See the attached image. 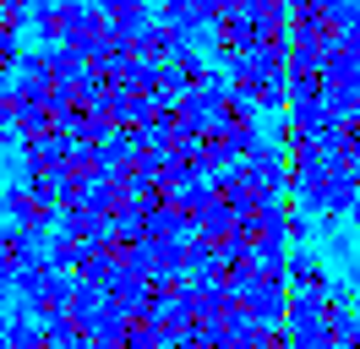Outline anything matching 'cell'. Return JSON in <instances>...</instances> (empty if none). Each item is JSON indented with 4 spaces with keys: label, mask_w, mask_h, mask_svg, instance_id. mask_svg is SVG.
Returning <instances> with one entry per match:
<instances>
[{
    "label": "cell",
    "mask_w": 360,
    "mask_h": 349,
    "mask_svg": "<svg viewBox=\"0 0 360 349\" xmlns=\"http://www.w3.org/2000/svg\"><path fill=\"white\" fill-rule=\"evenodd\" d=\"M300 196H306V213L311 218H344L355 208V170H316L311 180H300Z\"/></svg>",
    "instance_id": "obj_1"
},
{
    "label": "cell",
    "mask_w": 360,
    "mask_h": 349,
    "mask_svg": "<svg viewBox=\"0 0 360 349\" xmlns=\"http://www.w3.org/2000/svg\"><path fill=\"white\" fill-rule=\"evenodd\" d=\"M240 295V311H246L251 322H262V327H284V300H290V289L284 284H262V279H251L235 289Z\"/></svg>",
    "instance_id": "obj_2"
},
{
    "label": "cell",
    "mask_w": 360,
    "mask_h": 349,
    "mask_svg": "<svg viewBox=\"0 0 360 349\" xmlns=\"http://www.w3.org/2000/svg\"><path fill=\"white\" fill-rule=\"evenodd\" d=\"M0 202H6V213H11V224H17V229L44 235L49 224H55V208H49L39 191H27L22 180H17V186H6V196H0Z\"/></svg>",
    "instance_id": "obj_3"
},
{
    "label": "cell",
    "mask_w": 360,
    "mask_h": 349,
    "mask_svg": "<svg viewBox=\"0 0 360 349\" xmlns=\"http://www.w3.org/2000/svg\"><path fill=\"white\" fill-rule=\"evenodd\" d=\"M55 224H60V235L82 240V246H104V240H110V224L93 213L88 202H71V208H60V213H55Z\"/></svg>",
    "instance_id": "obj_4"
},
{
    "label": "cell",
    "mask_w": 360,
    "mask_h": 349,
    "mask_svg": "<svg viewBox=\"0 0 360 349\" xmlns=\"http://www.w3.org/2000/svg\"><path fill=\"white\" fill-rule=\"evenodd\" d=\"M158 22H169L186 44H197V33H202V27H213L207 0H164V6H158Z\"/></svg>",
    "instance_id": "obj_5"
},
{
    "label": "cell",
    "mask_w": 360,
    "mask_h": 349,
    "mask_svg": "<svg viewBox=\"0 0 360 349\" xmlns=\"http://www.w3.org/2000/svg\"><path fill=\"white\" fill-rule=\"evenodd\" d=\"M284 289H328V262L311 257V251L284 257Z\"/></svg>",
    "instance_id": "obj_6"
},
{
    "label": "cell",
    "mask_w": 360,
    "mask_h": 349,
    "mask_svg": "<svg viewBox=\"0 0 360 349\" xmlns=\"http://www.w3.org/2000/svg\"><path fill=\"white\" fill-rule=\"evenodd\" d=\"M98 17L110 27H126V33H142L153 22V6L148 0H98Z\"/></svg>",
    "instance_id": "obj_7"
},
{
    "label": "cell",
    "mask_w": 360,
    "mask_h": 349,
    "mask_svg": "<svg viewBox=\"0 0 360 349\" xmlns=\"http://www.w3.org/2000/svg\"><path fill=\"white\" fill-rule=\"evenodd\" d=\"M66 295H71V273H55V279H49L44 289H33L22 305L44 322V317H55V311H66Z\"/></svg>",
    "instance_id": "obj_8"
},
{
    "label": "cell",
    "mask_w": 360,
    "mask_h": 349,
    "mask_svg": "<svg viewBox=\"0 0 360 349\" xmlns=\"http://www.w3.org/2000/svg\"><path fill=\"white\" fill-rule=\"evenodd\" d=\"M82 251H88L82 240H71V235H55V240L44 246V262H49V267H60V273H77V262H82Z\"/></svg>",
    "instance_id": "obj_9"
},
{
    "label": "cell",
    "mask_w": 360,
    "mask_h": 349,
    "mask_svg": "<svg viewBox=\"0 0 360 349\" xmlns=\"http://www.w3.org/2000/svg\"><path fill=\"white\" fill-rule=\"evenodd\" d=\"M284 240H311V213H284Z\"/></svg>",
    "instance_id": "obj_10"
},
{
    "label": "cell",
    "mask_w": 360,
    "mask_h": 349,
    "mask_svg": "<svg viewBox=\"0 0 360 349\" xmlns=\"http://www.w3.org/2000/svg\"><path fill=\"white\" fill-rule=\"evenodd\" d=\"M0 327H6V295H0Z\"/></svg>",
    "instance_id": "obj_11"
}]
</instances>
